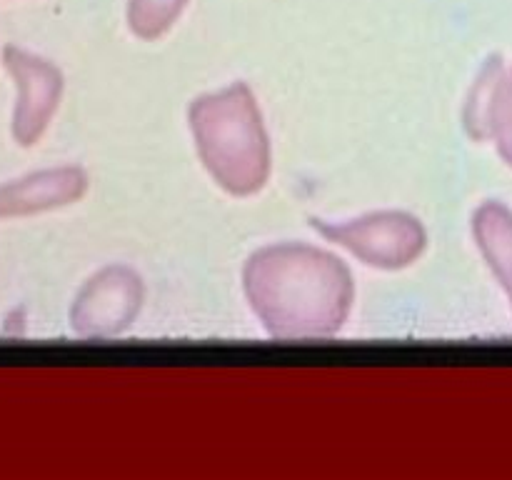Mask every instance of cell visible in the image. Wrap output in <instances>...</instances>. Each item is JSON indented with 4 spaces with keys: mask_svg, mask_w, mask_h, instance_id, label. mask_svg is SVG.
Returning <instances> with one entry per match:
<instances>
[{
    "mask_svg": "<svg viewBox=\"0 0 512 480\" xmlns=\"http://www.w3.org/2000/svg\"><path fill=\"white\" fill-rule=\"evenodd\" d=\"M188 128L210 178L233 198L265 188L273 170V148L263 113L248 83L203 93L188 105Z\"/></svg>",
    "mask_w": 512,
    "mask_h": 480,
    "instance_id": "7a4b0ae2",
    "label": "cell"
},
{
    "mask_svg": "<svg viewBox=\"0 0 512 480\" xmlns=\"http://www.w3.org/2000/svg\"><path fill=\"white\" fill-rule=\"evenodd\" d=\"M475 245L503 288L512 310V210L500 200H485L470 220Z\"/></svg>",
    "mask_w": 512,
    "mask_h": 480,
    "instance_id": "52a82bcc",
    "label": "cell"
},
{
    "mask_svg": "<svg viewBox=\"0 0 512 480\" xmlns=\"http://www.w3.org/2000/svg\"><path fill=\"white\" fill-rule=\"evenodd\" d=\"M315 233L340 245L368 268L403 270L410 268L428 248V230L405 210H378L353 220H310Z\"/></svg>",
    "mask_w": 512,
    "mask_h": 480,
    "instance_id": "3957f363",
    "label": "cell"
},
{
    "mask_svg": "<svg viewBox=\"0 0 512 480\" xmlns=\"http://www.w3.org/2000/svg\"><path fill=\"white\" fill-rule=\"evenodd\" d=\"M143 300V278L130 265L110 263L78 290L70 308V325L83 338H115L135 323Z\"/></svg>",
    "mask_w": 512,
    "mask_h": 480,
    "instance_id": "277c9868",
    "label": "cell"
},
{
    "mask_svg": "<svg viewBox=\"0 0 512 480\" xmlns=\"http://www.w3.org/2000/svg\"><path fill=\"white\" fill-rule=\"evenodd\" d=\"M243 293L273 338H330L348 320L355 280L348 263L330 250L273 243L245 260Z\"/></svg>",
    "mask_w": 512,
    "mask_h": 480,
    "instance_id": "6da1fadb",
    "label": "cell"
},
{
    "mask_svg": "<svg viewBox=\"0 0 512 480\" xmlns=\"http://www.w3.org/2000/svg\"><path fill=\"white\" fill-rule=\"evenodd\" d=\"M490 140L498 148L505 165L512 168V65L505 68L495 95L493 115H490Z\"/></svg>",
    "mask_w": 512,
    "mask_h": 480,
    "instance_id": "30bf717a",
    "label": "cell"
},
{
    "mask_svg": "<svg viewBox=\"0 0 512 480\" xmlns=\"http://www.w3.org/2000/svg\"><path fill=\"white\" fill-rule=\"evenodd\" d=\"M505 73V63L500 55L485 60V65L480 68L478 78H475L473 88H470L468 100H465V113H463V125L465 133L470 135L478 143L490 140V115H493L495 95H498L500 78Z\"/></svg>",
    "mask_w": 512,
    "mask_h": 480,
    "instance_id": "ba28073f",
    "label": "cell"
},
{
    "mask_svg": "<svg viewBox=\"0 0 512 480\" xmlns=\"http://www.w3.org/2000/svg\"><path fill=\"white\" fill-rule=\"evenodd\" d=\"M3 65L18 90L13 110V138L23 148H30L43 138L58 110L65 85L63 73L55 63L18 45H5Z\"/></svg>",
    "mask_w": 512,
    "mask_h": 480,
    "instance_id": "5b68a950",
    "label": "cell"
},
{
    "mask_svg": "<svg viewBox=\"0 0 512 480\" xmlns=\"http://www.w3.org/2000/svg\"><path fill=\"white\" fill-rule=\"evenodd\" d=\"M88 173L78 165L38 170L0 183V218H25L73 205L88 193Z\"/></svg>",
    "mask_w": 512,
    "mask_h": 480,
    "instance_id": "8992f818",
    "label": "cell"
},
{
    "mask_svg": "<svg viewBox=\"0 0 512 480\" xmlns=\"http://www.w3.org/2000/svg\"><path fill=\"white\" fill-rule=\"evenodd\" d=\"M190 0H128V28L140 40H158L180 20Z\"/></svg>",
    "mask_w": 512,
    "mask_h": 480,
    "instance_id": "9c48e42d",
    "label": "cell"
}]
</instances>
